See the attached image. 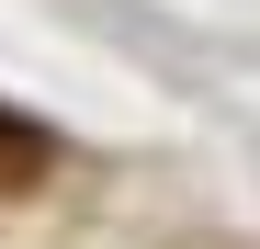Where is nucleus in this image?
Returning <instances> with one entry per match:
<instances>
[{
	"label": "nucleus",
	"mask_w": 260,
	"mask_h": 249,
	"mask_svg": "<svg viewBox=\"0 0 260 249\" xmlns=\"http://www.w3.org/2000/svg\"><path fill=\"white\" fill-rule=\"evenodd\" d=\"M46 170H57V136H46L34 113H12V102H0V193H34Z\"/></svg>",
	"instance_id": "nucleus-1"
}]
</instances>
